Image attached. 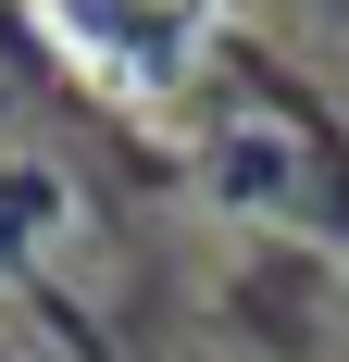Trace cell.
Returning <instances> with one entry per match:
<instances>
[{
    "instance_id": "obj_1",
    "label": "cell",
    "mask_w": 349,
    "mask_h": 362,
    "mask_svg": "<svg viewBox=\"0 0 349 362\" xmlns=\"http://www.w3.org/2000/svg\"><path fill=\"white\" fill-rule=\"evenodd\" d=\"M37 13L88 50V75H112V88H162V75L212 37L225 0H37Z\"/></svg>"
}]
</instances>
